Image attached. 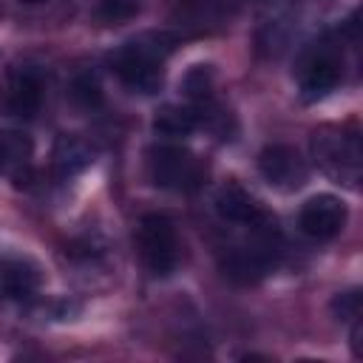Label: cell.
Wrapping results in <instances>:
<instances>
[{
    "label": "cell",
    "instance_id": "3",
    "mask_svg": "<svg viewBox=\"0 0 363 363\" xmlns=\"http://www.w3.org/2000/svg\"><path fill=\"white\" fill-rule=\"evenodd\" d=\"M136 250L150 275L167 278L179 267V235L176 224L162 213L142 216L136 227Z\"/></svg>",
    "mask_w": 363,
    "mask_h": 363
},
{
    "label": "cell",
    "instance_id": "4",
    "mask_svg": "<svg viewBox=\"0 0 363 363\" xmlns=\"http://www.w3.org/2000/svg\"><path fill=\"white\" fill-rule=\"evenodd\" d=\"M315 162L337 182H346L354 187L360 179V145L354 136H343L337 130H320L312 139Z\"/></svg>",
    "mask_w": 363,
    "mask_h": 363
},
{
    "label": "cell",
    "instance_id": "11",
    "mask_svg": "<svg viewBox=\"0 0 363 363\" xmlns=\"http://www.w3.org/2000/svg\"><path fill=\"white\" fill-rule=\"evenodd\" d=\"M40 286V272L28 261H6L0 267V289L9 298H28Z\"/></svg>",
    "mask_w": 363,
    "mask_h": 363
},
{
    "label": "cell",
    "instance_id": "16",
    "mask_svg": "<svg viewBox=\"0 0 363 363\" xmlns=\"http://www.w3.org/2000/svg\"><path fill=\"white\" fill-rule=\"evenodd\" d=\"M136 11H139L136 0H99L96 3V17L102 23H125L136 17Z\"/></svg>",
    "mask_w": 363,
    "mask_h": 363
},
{
    "label": "cell",
    "instance_id": "14",
    "mask_svg": "<svg viewBox=\"0 0 363 363\" xmlns=\"http://www.w3.org/2000/svg\"><path fill=\"white\" fill-rule=\"evenodd\" d=\"M184 94L199 105H207L213 99V71H210V65H196V68L187 71Z\"/></svg>",
    "mask_w": 363,
    "mask_h": 363
},
{
    "label": "cell",
    "instance_id": "10",
    "mask_svg": "<svg viewBox=\"0 0 363 363\" xmlns=\"http://www.w3.org/2000/svg\"><path fill=\"white\" fill-rule=\"evenodd\" d=\"M91 162H94V147L85 139H79L74 133H62L54 142V167L60 176H74V173L85 170Z\"/></svg>",
    "mask_w": 363,
    "mask_h": 363
},
{
    "label": "cell",
    "instance_id": "8",
    "mask_svg": "<svg viewBox=\"0 0 363 363\" xmlns=\"http://www.w3.org/2000/svg\"><path fill=\"white\" fill-rule=\"evenodd\" d=\"M6 105L14 116L31 119L43 105V74L31 65L14 68L6 82Z\"/></svg>",
    "mask_w": 363,
    "mask_h": 363
},
{
    "label": "cell",
    "instance_id": "12",
    "mask_svg": "<svg viewBox=\"0 0 363 363\" xmlns=\"http://www.w3.org/2000/svg\"><path fill=\"white\" fill-rule=\"evenodd\" d=\"M196 125L199 111L190 105H164L153 119V130L162 136H187L190 130H196Z\"/></svg>",
    "mask_w": 363,
    "mask_h": 363
},
{
    "label": "cell",
    "instance_id": "1",
    "mask_svg": "<svg viewBox=\"0 0 363 363\" xmlns=\"http://www.w3.org/2000/svg\"><path fill=\"white\" fill-rule=\"evenodd\" d=\"M176 37L167 31H145L128 40L111 54L113 74L139 94H156L162 88V65L170 57Z\"/></svg>",
    "mask_w": 363,
    "mask_h": 363
},
{
    "label": "cell",
    "instance_id": "9",
    "mask_svg": "<svg viewBox=\"0 0 363 363\" xmlns=\"http://www.w3.org/2000/svg\"><path fill=\"white\" fill-rule=\"evenodd\" d=\"M216 210L224 221H233V224H247V227H255L261 224L264 218H269L261 204L235 182H227L221 184L218 196H216Z\"/></svg>",
    "mask_w": 363,
    "mask_h": 363
},
{
    "label": "cell",
    "instance_id": "15",
    "mask_svg": "<svg viewBox=\"0 0 363 363\" xmlns=\"http://www.w3.org/2000/svg\"><path fill=\"white\" fill-rule=\"evenodd\" d=\"M71 99L82 108H99L102 105V85L94 74H79L71 82Z\"/></svg>",
    "mask_w": 363,
    "mask_h": 363
},
{
    "label": "cell",
    "instance_id": "6",
    "mask_svg": "<svg viewBox=\"0 0 363 363\" xmlns=\"http://www.w3.org/2000/svg\"><path fill=\"white\" fill-rule=\"evenodd\" d=\"M343 77V65H340V57L332 51V48H315L303 57L301 62V71H298V88H301V96L306 102H318L323 99L326 94H332L337 88Z\"/></svg>",
    "mask_w": 363,
    "mask_h": 363
},
{
    "label": "cell",
    "instance_id": "19",
    "mask_svg": "<svg viewBox=\"0 0 363 363\" xmlns=\"http://www.w3.org/2000/svg\"><path fill=\"white\" fill-rule=\"evenodd\" d=\"M20 3H28V6H34V3H48V0H20Z\"/></svg>",
    "mask_w": 363,
    "mask_h": 363
},
{
    "label": "cell",
    "instance_id": "7",
    "mask_svg": "<svg viewBox=\"0 0 363 363\" xmlns=\"http://www.w3.org/2000/svg\"><path fill=\"white\" fill-rule=\"evenodd\" d=\"M343 224H346V204L332 193L312 196L301 207V216H298V227L309 238H318V241L335 238L343 230Z\"/></svg>",
    "mask_w": 363,
    "mask_h": 363
},
{
    "label": "cell",
    "instance_id": "2",
    "mask_svg": "<svg viewBox=\"0 0 363 363\" xmlns=\"http://www.w3.org/2000/svg\"><path fill=\"white\" fill-rule=\"evenodd\" d=\"M147 173L156 187L173 193H193L204 184L207 167L182 145H156L147 153Z\"/></svg>",
    "mask_w": 363,
    "mask_h": 363
},
{
    "label": "cell",
    "instance_id": "5",
    "mask_svg": "<svg viewBox=\"0 0 363 363\" xmlns=\"http://www.w3.org/2000/svg\"><path fill=\"white\" fill-rule=\"evenodd\" d=\"M258 173L264 176V182L275 190H298L306 184L309 179V164L306 159L289 147V145H267L258 153Z\"/></svg>",
    "mask_w": 363,
    "mask_h": 363
},
{
    "label": "cell",
    "instance_id": "13",
    "mask_svg": "<svg viewBox=\"0 0 363 363\" xmlns=\"http://www.w3.org/2000/svg\"><path fill=\"white\" fill-rule=\"evenodd\" d=\"M28 156H31L28 139H23L20 133H0V173L9 167H14V170L26 167Z\"/></svg>",
    "mask_w": 363,
    "mask_h": 363
},
{
    "label": "cell",
    "instance_id": "17",
    "mask_svg": "<svg viewBox=\"0 0 363 363\" xmlns=\"http://www.w3.org/2000/svg\"><path fill=\"white\" fill-rule=\"evenodd\" d=\"M332 312L337 315V320H357V318H360V292L352 289V292L335 295Z\"/></svg>",
    "mask_w": 363,
    "mask_h": 363
},
{
    "label": "cell",
    "instance_id": "18",
    "mask_svg": "<svg viewBox=\"0 0 363 363\" xmlns=\"http://www.w3.org/2000/svg\"><path fill=\"white\" fill-rule=\"evenodd\" d=\"M193 9H196V14L199 17H204V14H227L238 0H187Z\"/></svg>",
    "mask_w": 363,
    "mask_h": 363
}]
</instances>
